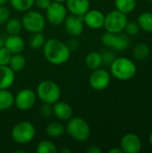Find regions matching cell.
I'll list each match as a JSON object with an SVG mask.
<instances>
[{"instance_id":"6da1fadb","label":"cell","mask_w":152,"mask_h":153,"mask_svg":"<svg viewBox=\"0 0 152 153\" xmlns=\"http://www.w3.org/2000/svg\"><path fill=\"white\" fill-rule=\"evenodd\" d=\"M42 50L46 60L55 65L67 63L71 56V50L68 46L63 41L54 38L45 41Z\"/></svg>"},{"instance_id":"7a4b0ae2","label":"cell","mask_w":152,"mask_h":153,"mask_svg":"<svg viewBox=\"0 0 152 153\" xmlns=\"http://www.w3.org/2000/svg\"><path fill=\"white\" fill-rule=\"evenodd\" d=\"M110 66V74L119 81H128L133 79L136 73L137 67L135 63L127 57H116Z\"/></svg>"},{"instance_id":"3957f363","label":"cell","mask_w":152,"mask_h":153,"mask_svg":"<svg viewBox=\"0 0 152 153\" xmlns=\"http://www.w3.org/2000/svg\"><path fill=\"white\" fill-rule=\"evenodd\" d=\"M65 132L75 141L82 143L87 141L90 136V125L82 117H72L68 120Z\"/></svg>"},{"instance_id":"277c9868","label":"cell","mask_w":152,"mask_h":153,"mask_svg":"<svg viewBox=\"0 0 152 153\" xmlns=\"http://www.w3.org/2000/svg\"><path fill=\"white\" fill-rule=\"evenodd\" d=\"M37 96L42 102L53 105L60 100L61 89L55 82L45 80L39 83L37 87Z\"/></svg>"},{"instance_id":"5b68a950","label":"cell","mask_w":152,"mask_h":153,"mask_svg":"<svg viewBox=\"0 0 152 153\" xmlns=\"http://www.w3.org/2000/svg\"><path fill=\"white\" fill-rule=\"evenodd\" d=\"M36 134L34 126L29 121H22L17 123L11 131V137L13 142L19 144H26L30 143Z\"/></svg>"},{"instance_id":"8992f818","label":"cell","mask_w":152,"mask_h":153,"mask_svg":"<svg viewBox=\"0 0 152 153\" xmlns=\"http://www.w3.org/2000/svg\"><path fill=\"white\" fill-rule=\"evenodd\" d=\"M127 14L118 11L112 10L105 15L103 27L108 32L120 33L125 30V24L128 21Z\"/></svg>"},{"instance_id":"52a82bcc","label":"cell","mask_w":152,"mask_h":153,"mask_svg":"<svg viewBox=\"0 0 152 153\" xmlns=\"http://www.w3.org/2000/svg\"><path fill=\"white\" fill-rule=\"evenodd\" d=\"M22 27L30 33L41 32L45 28L46 21L45 17L39 12L28 10L22 16Z\"/></svg>"},{"instance_id":"ba28073f","label":"cell","mask_w":152,"mask_h":153,"mask_svg":"<svg viewBox=\"0 0 152 153\" xmlns=\"http://www.w3.org/2000/svg\"><path fill=\"white\" fill-rule=\"evenodd\" d=\"M101 42L106 47L117 51L125 50L130 45L128 37L125 34H121V32L111 33L107 31L101 36Z\"/></svg>"},{"instance_id":"9c48e42d","label":"cell","mask_w":152,"mask_h":153,"mask_svg":"<svg viewBox=\"0 0 152 153\" xmlns=\"http://www.w3.org/2000/svg\"><path fill=\"white\" fill-rule=\"evenodd\" d=\"M67 16V9L62 3L51 1L48 7L46 9V17L49 23L54 26H58L64 23Z\"/></svg>"},{"instance_id":"30bf717a","label":"cell","mask_w":152,"mask_h":153,"mask_svg":"<svg viewBox=\"0 0 152 153\" xmlns=\"http://www.w3.org/2000/svg\"><path fill=\"white\" fill-rule=\"evenodd\" d=\"M110 74L102 68H98L93 70L90 75L89 83L90 86L95 91H104L107 89L110 83Z\"/></svg>"},{"instance_id":"8fae6325","label":"cell","mask_w":152,"mask_h":153,"mask_svg":"<svg viewBox=\"0 0 152 153\" xmlns=\"http://www.w3.org/2000/svg\"><path fill=\"white\" fill-rule=\"evenodd\" d=\"M36 100L37 94L33 91L30 89H23L14 97V105L21 111H26L35 105Z\"/></svg>"},{"instance_id":"7c38bea8","label":"cell","mask_w":152,"mask_h":153,"mask_svg":"<svg viewBox=\"0 0 152 153\" xmlns=\"http://www.w3.org/2000/svg\"><path fill=\"white\" fill-rule=\"evenodd\" d=\"M64 26L65 31L72 37H78L82 35L84 30V21L83 16H76L71 14L66 16Z\"/></svg>"},{"instance_id":"4fadbf2b","label":"cell","mask_w":152,"mask_h":153,"mask_svg":"<svg viewBox=\"0 0 152 153\" xmlns=\"http://www.w3.org/2000/svg\"><path fill=\"white\" fill-rule=\"evenodd\" d=\"M142 143L141 138L133 133H128L123 136L120 143V148L124 153H138L141 152Z\"/></svg>"},{"instance_id":"5bb4252c","label":"cell","mask_w":152,"mask_h":153,"mask_svg":"<svg viewBox=\"0 0 152 153\" xmlns=\"http://www.w3.org/2000/svg\"><path fill=\"white\" fill-rule=\"evenodd\" d=\"M84 24L92 30H98L103 27L105 21V14L97 9H90L83 15Z\"/></svg>"},{"instance_id":"9a60e30c","label":"cell","mask_w":152,"mask_h":153,"mask_svg":"<svg viewBox=\"0 0 152 153\" xmlns=\"http://www.w3.org/2000/svg\"><path fill=\"white\" fill-rule=\"evenodd\" d=\"M66 9L71 14L83 16L90 10V0H67L65 2Z\"/></svg>"},{"instance_id":"2e32d148","label":"cell","mask_w":152,"mask_h":153,"mask_svg":"<svg viewBox=\"0 0 152 153\" xmlns=\"http://www.w3.org/2000/svg\"><path fill=\"white\" fill-rule=\"evenodd\" d=\"M73 108L66 102L56 101L53 104V115L61 121H68L73 117Z\"/></svg>"},{"instance_id":"e0dca14e","label":"cell","mask_w":152,"mask_h":153,"mask_svg":"<svg viewBox=\"0 0 152 153\" xmlns=\"http://www.w3.org/2000/svg\"><path fill=\"white\" fill-rule=\"evenodd\" d=\"M4 47L12 54H18L23 51L25 43L23 39L19 35H9L7 38H5Z\"/></svg>"},{"instance_id":"ac0fdd59","label":"cell","mask_w":152,"mask_h":153,"mask_svg":"<svg viewBox=\"0 0 152 153\" xmlns=\"http://www.w3.org/2000/svg\"><path fill=\"white\" fill-rule=\"evenodd\" d=\"M15 73L8 65H0V90L9 89L14 82Z\"/></svg>"},{"instance_id":"d6986e66","label":"cell","mask_w":152,"mask_h":153,"mask_svg":"<svg viewBox=\"0 0 152 153\" xmlns=\"http://www.w3.org/2000/svg\"><path fill=\"white\" fill-rule=\"evenodd\" d=\"M14 105V96L8 89L0 90V111H5Z\"/></svg>"},{"instance_id":"ffe728a7","label":"cell","mask_w":152,"mask_h":153,"mask_svg":"<svg viewBox=\"0 0 152 153\" xmlns=\"http://www.w3.org/2000/svg\"><path fill=\"white\" fill-rule=\"evenodd\" d=\"M85 64H86L87 67L92 71L96 70L98 68H100V66L103 65L101 54L97 51L89 52L85 57Z\"/></svg>"},{"instance_id":"44dd1931","label":"cell","mask_w":152,"mask_h":153,"mask_svg":"<svg viewBox=\"0 0 152 153\" xmlns=\"http://www.w3.org/2000/svg\"><path fill=\"white\" fill-rule=\"evenodd\" d=\"M46 133L49 137L58 138L65 133V126L60 122H50L46 127Z\"/></svg>"},{"instance_id":"7402d4cb","label":"cell","mask_w":152,"mask_h":153,"mask_svg":"<svg viewBox=\"0 0 152 153\" xmlns=\"http://www.w3.org/2000/svg\"><path fill=\"white\" fill-rule=\"evenodd\" d=\"M137 23L139 24L141 30L148 33H152V13L143 12L137 19Z\"/></svg>"},{"instance_id":"603a6c76","label":"cell","mask_w":152,"mask_h":153,"mask_svg":"<svg viewBox=\"0 0 152 153\" xmlns=\"http://www.w3.org/2000/svg\"><path fill=\"white\" fill-rule=\"evenodd\" d=\"M25 65H26V59H25L23 55H22L21 53L12 54V56H11L8 66L14 73L22 71L25 67Z\"/></svg>"},{"instance_id":"cb8c5ba5","label":"cell","mask_w":152,"mask_h":153,"mask_svg":"<svg viewBox=\"0 0 152 153\" xmlns=\"http://www.w3.org/2000/svg\"><path fill=\"white\" fill-rule=\"evenodd\" d=\"M137 4L136 0H115L116 9L125 13H131L134 11Z\"/></svg>"},{"instance_id":"d4e9b609","label":"cell","mask_w":152,"mask_h":153,"mask_svg":"<svg viewBox=\"0 0 152 153\" xmlns=\"http://www.w3.org/2000/svg\"><path fill=\"white\" fill-rule=\"evenodd\" d=\"M150 51V48L146 43L140 42L133 48V57L139 61L145 60L149 56Z\"/></svg>"},{"instance_id":"484cf974","label":"cell","mask_w":152,"mask_h":153,"mask_svg":"<svg viewBox=\"0 0 152 153\" xmlns=\"http://www.w3.org/2000/svg\"><path fill=\"white\" fill-rule=\"evenodd\" d=\"M22 29V22L16 18H9V20L5 22V30L9 35H19Z\"/></svg>"},{"instance_id":"4316f807","label":"cell","mask_w":152,"mask_h":153,"mask_svg":"<svg viewBox=\"0 0 152 153\" xmlns=\"http://www.w3.org/2000/svg\"><path fill=\"white\" fill-rule=\"evenodd\" d=\"M9 2L12 7L18 12H26L34 4V0H9Z\"/></svg>"},{"instance_id":"83f0119b","label":"cell","mask_w":152,"mask_h":153,"mask_svg":"<svg viewBox=\"0 0 152 153\" xmlns=\"http://www.w3.org/2000/svg\"><path fill=\"white\" fill-rule=\"evenodd\" d=\"M45 35L41 32H35L32 33L29 39V44L30 47L33 49H39L42 48L44 43H45Z\"/></svg>"},{"instance_id":"f1b7e54d","label":"cell","mask_w":152,"mask_h":153,"mask_svg":"<svg viewBox=\"0 0 152 153\" xmlns=\"http://www.w3.org/2000/svg\"><path fill=\"white\" fill-rule=\"evenodd\" d=\"M36 152L38 153H56L57 152V148L51 141L44 140L38 144Z\"/></svg>"},{"instance_id":"f546056e","label":"cell","mask_w":152,"mask_h":153,"mask_svg":"<svg viewBox=\"0 0 152 153\" xmlns=\"http://www.w3.org/2000/svg\"><path fill=\"white\" fill-rule=\"evenodd\" d=\"M126 31V33L128 35H131V36H135L137 35L140 30H141V28L139 26V24L137 23V22H133V21H127L126 24H125V30Z\"/></svg>"},{"instance_id":"4dcf8cb0","label":"cell","mask_w":152,"mask_h":153,"mask_svg":"<svg viewBox=\"0 0 152 153\" xmlns=\"http://www.w3.org/2000/svg\"><path fill=\"white\" fill-rule=\"evenodd\" d=\"M100 54L102 57V63L103 65H110L113 63V61L116 58V53L111 49H106L102 51V53Z\"/></svg>"},{"instance_id":"1f68e13d","label":"cell","mask_w":152,"mask_h":153,"mask_svg":"<svg viewBox=\"0 0 152 153\" xmlns=\"http://www.w3.org/2000/svg\"><path fill=\"white\" fill-rule=\"evenodd\" d=\"M12 53L5 48H0V65H8Z\"/></svg>"},{"instance_id":"d6a6232c","label":"cell","mask_w":152,"mask_h":153,"mask_svg":"<svg viewBox=\"0 0 152 153\" xmlns=\"http://www.w3.org/2000/svg\"><path fill=\"white\" fill-rule=\"evenodd\" d=\"M39 114L44 118H48L53 115V106L52 104L44 103L39 108Z\"/></svg>"},{"instance_id":"836d02e7","label":"cell","mask_w":152,"mask_h":153,"mask_svg":"<svg viewBox=\"0 0 152 153\" xmlns=\"http://www.w3.org/2000/svg\"><path fill=\"white\" fill-rule=\"evenodd\" d=\"M10 10L5 5H0V25L4 24L10 18Z\"/></svg>"},{"instance_id":"e575fe53","label":"cell","mask_w":152,"mask_h":153,"mask_svg":"<svg viewBox=\"0 0 152 153\" xmlns=\"http://www.w3.org/2000/svg\"><path fill=\"white\" fill-rule=\"evenodd\" d=\"M50 3L51 0H34V4L41 10H46Z\"/></svg>"},{"instance_id":"d590c367","label":"cell","mask_w":152,"mask_h":153,"mask_svg":"<svg viewBox=\"0 0 152 153\" xmlns=\"http://www.w3.org/2000/svg\"><path fill=\"white\" fill-rule=\"evenodd\" d=\"M66 45L68 46L69 49L72 51V50H75V49L78 48L79 42H78L75 39H70V40L68 41V43H67Z\"/></svg>"},{"instance_id":"8d00e7d4","label":"cell","mask_w":152,"mask_h":153,"mask_svg":"<svg viewBox=\"0 0 152 153\" xmlns=\"http://www.w3.org/2000/svg\"><path fill=\"white\" fill-rule=\"evenodd\" d=\"M86 152L87 153H101L102 152V150H101L99 146H96V145H90L89 148H87Z\"/></svg>"},{"instance_id":"74e56055","label":"cell","mask_w":152,"mask_h":153,"mask_svg":"<svg viewBox=\"0 0 152 153\" xmlns=\"http://www.w3.org/2000/svg\"><path fill=\"white\" fill-rule=\"evenodd\" d=\"M109 153H124L121 148H113L111 150H109Z\"/></svg>"},{"instance_id":"f35d334b","label":"cell","mask_w":152,"mask_h":153,"mask_svg":"<svg viewBox=\"0 0 152 153\" xmlns=\"http://www.w3.org/2000/svg\"><path fill=\"white\" fill-rule=\"evenodd\" d=\"M4 40H5V39H3L0 37V48L4 47Z\"/></svg>"},{"instance_id":"ab89813d","label":"cell","mask_w":152,"mask_h":153,"mask_svg":"<svg viewBox=\"0 0 152 153\" xmlns=\"http://www.w3.org/2000/svg\"><path fill=\"white\" fill-rule=\"evenodd\" d=\"M71 152V150H69V149H65V148H64V149H62L61 150V153H70Z\"/></svg>"},{"instance_id":"60d3db41","label":"cell","mask_w":152,"mask_h":153,"mask_svg":"<svg viewBox=\"0 0 152 153\" xmlns=\"http://www.w3.org/2000/svg\"><path fill=\"white\" fill-rule=\"evenodd\" d=\"M9 0H0V5H5V4L8 2Z\"/></svg>"},{"instance_id":"b9f144b4","label":"cell","mask_w":152,"mask_h":153,"mask_svg":"<svg viewBox=\"0 0 152 153\" xmlns=\"http://www.w3.org/2000/svg\"><path fill=\"white\" fill-rule=\"evenodd\" d=\"M53 1H55V2H58V3H62V4H64V3H65L67 0H53Z\"/></svg>"},{"instance_id":"7bdbcfd3","label":"cell","mask_w":152,"mask_h":153,"mask_svg":"<svg viewBox=\"0 0 152 153\" xmlns=\"http://www.w3.org/2000/svg\"><path fill=\"white\" fill-rule=\"evenodd\" d=\"M150 144L152 147V131L151 133V134H150Z\"/></svg>"},{"instance_id":"ee69618b","label":"cell","mask_w":152,"mask_h":153,"mask_svg":"<svg viewBox=\"0 0 152 153\" xmlns=\"http://www.w3.org/2000/svg\"><path fill=\"white\" fill-rule=\"evenodd\" d=\"M150 1H151V3H152V0H150Z\"/></svg>"}]
</instances>
